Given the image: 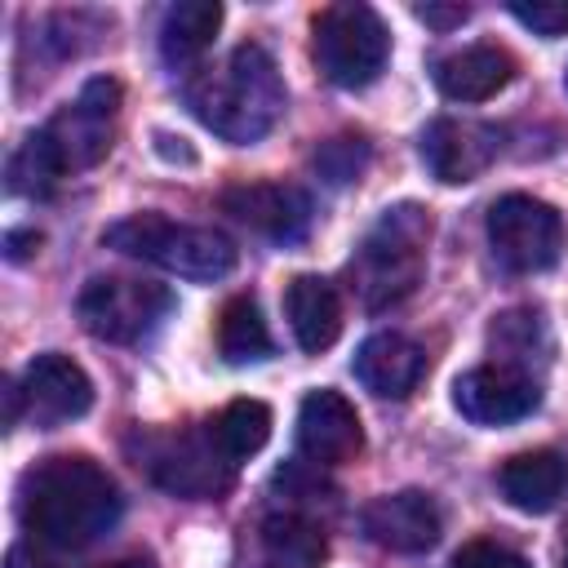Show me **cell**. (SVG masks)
Here are the masks:
<instances>
[{
    "label": "cell",
    "mask_w": 568,
    "mask_h": 568,
    "mask_svg": "<svg viewBox=\"0 0 568 568\" xmlns=\"http://www.w3.org/2000/svg\"><path fill=\"white\" fill-rule=\"evenodd\" d=\"M120 515V484L84 453L44 457L18 484V519L31 541L53 555H80L98 546L115 532Z\"/></svg>",
    "instance_id": "1"
},
{
    "label": "cell",
    "mask_w": 568,
    "mask_h": 568,
    "mask_svg": "<svg viewBox=\"0 0 568 568\" xmlns=\"http://www.w3.org/2000/svg\"><path fill=\"white\" fill-rule=\"evenodd\" d=\"M115 111H120V80L93 75L75 102H67L44 129L27 133L22 146L9 155V191L49 195L62 178L106 160L115 138Z\"/></svg>",
    "instance_id": "2"
},
{
    "label": "cell",
    "mask_w": 568,
    "mask_h": 568,
    "mask_svg": "<svg viewBox=\"0 0 568 568\" xmlns=\"http://www.w3.org/2000/svg\"><path fill=\"white\" fill-rule=\"evenodd\" d=\"M284 102L288 93L280 67L262 44H235L217 67H204L186 80L191 115L235 146L266 138L284 115Z\"/></svg>",
    "instance_id": "3"
},
{
    "label": "cell",
    "mask_w": 568,
    "mask_h": 568,
    "mask_svg": "<svg viewBox=\"0 0 568 568\" xmlns=\"http://www.w3.org/2000/svg\"><path fill=\"white\" fill-rule=\"evenodd\" d=\"M426 244H430V213L422 204L386 209L351 257V280H355L359 302L368 311L404 302L422 284Z\"/></svg>",
    "instance_id": "4"
},
{
    "label": "cell",
    "mask_w": 568,
    "mask_h": 568,
    "mask_svg": "<svg viewBox=\"0 0 568 568\" xmlns=\"http://www.w3.org/2000/svg\"><path fill=\"white\" fill-rule=\"evenodd\" d=\"M102 244L124 257L151 262L169 275H182V280L213 284L235 271V244L222 231L173 222L164 213H129L102 231Z\"/></svg>",
    "instance_id": "5"
},
{
    "label": "cell",
    "mask_w": 568,
    "mask_h": 568,
    "mask_svg": "<svg viewBox=\"0 0 568 568\" xmlns=\"http://www.w3.org/2000/svg\"><path fill=\"white\" fill-rule=\"evenodd\" d=\"M390 31L377 9L342 0L315 13V67L337 89H364L386 71Z\"/></svg>",
    "instance_id": "6"
},
{
    "label": "cell",
    "mask_w": 568,
    "mask_h": 568,
    "mask_svg": "<svg viewBox=\"0 0 568 568\" xmlns=\"http://www.w3.org/2000/svg\"><path fill=\"white\" fill-rule=\"evenodd\" d=\"M138 466L160 488H169L173 497H191V501L226 493L231 475H235V462L226 457L213 422L200 426V430H151V435H142Z\"/></svg>",
    "instance_id": "7"
},
{
    "label": "cell",
    "mask_w": 568,
    "mask_h": 568,
    "mask_svg": "<svg viewBox=\"0 0 568 568\" xmlns=\"http://www.w3.org/2000/svg\"><path fill=\"white\" fill-rule=\"evenodd\" d=\"M173 311V293L164 284L151 280H133V275H93L80 297H75V315L80 324L102 337V342H146Z\"/></svg>",
    "instance_id": "8"
},
{
    "label": "cell",
    "mask_w": 568,
    "mask_h": 568,
    "mask_svg": "<svg viewBox=\"0 0 568 568\" xmlns=\"http://www.w3.org/2000/svg\"><path fill=\"white\" fill-rule=\"evenodd\" d=\"M488 244L506 271H546L564 253V217L546 200L510 191L488 209Z\"/></svg>",
    "instance_id": "9"
},
{
    "label": "cell",
    "mask_w": 568,
    "mask_h": 568,
    "mask_svg": "<svg viewBox=\"0 0 568 568\" xmlns=\"http://www.w3.org/2000/svg\"><path fill=\"white\" fill-rule=\"evenodd\" d=\"M93 408V382L89 373L58 351L36 355L22 377L9 386V426H18V417H27L40 430H53L62 422H75Z\"/></svg>",
    "instance_id": "10"
},
{
    "label": "cell",
    "mask_w": 568,
    "mask_h": 568,
    "mask_svg": "<svg viewBox=\"0 0 568 568\" xmlns=\"http://www.w3.org/2000/svg\"><path fill=\"white\" fill-rule=\"evenodd\" d=\"M359 528L373 546L382 550H395V555H422L439 541L444 532V519H439V506L430 493L422 488H404V493H386V497H373L364 510H359Z\"/></svg>",
    "instance_id": "11"
},
{
    "label": "cell",
    "mask_w": 568,
    "mask_h": 568,
    "mask_svg": "<svg viewBox=\"0 0 568 568\" xmlns=\"http://www.w3.org/2000/svg\"><path fill=\"white\" fill-rule=\"evenodd\" d=\"M453 404L475 426H510L541 404V390L532 377H524L515 368L484 364L453 382Z\"/></svg>",
    "instance_id": "12"
},
{
    "label": "cell",
    "mask_w": 568,
    "mask_h": 568,
    "mask_svg": "<svg viewBox=\"0 0 568 568\" xmlns=\"http://www.w3.org/2000/svg\"><path fill=\"white\" fill-rule=\"evenodd\" d=\"M497 129L479 124V120H457V115H439L422 129V160L426 169L457 186V182H475L493 160H497Z\"/></svg>",
    "instance_id": "13"
},
{
    "label": "cell",
    "mask_w": 568,
    "mask_h": 568,
    "mask_svg": "<svg viewBox=\"0 0 568 568\" xmlns=\"http://www.w3.org/2000/svg\"><path fill=\"white\" fill-rule=\"evenodd\" d=\"M222 209L240 217L244 226L271 235V240H302L311 231L315 204L297 182H240L222 191Z\"/></svg>",
    "instance_id": "14"
},
{
    "label": "cell",
    "mask_w": 568,
    "mask_h": 568,
    "mask_svg": "<svg viewBox=\"0 0 568 568\" xmlns=\"http://www.w3.org/2000/svg\"><path fill=\"white\" fill-rule=\"evenodd\" d=\"M297 448L315 466H342L364 448V426L342 390H311L297 408Z\"/></svg>",
    "instance_id": "15"
},
{
    "label": "cell",
    "mask_w": 568,
    "mask_h": 568,
    "mask_svg": "<svg viewBox=\"0 0 568 568\" xmlns=\"http://www.w3.org/2000/svg\"><path fill=\"white\" fill-rule=\"evenodd\" d=\"M351 368L364 390H373L382 399H404L417 390V382L426 373V351L404 333H373L359 342Z\"/></svg>",
    "instance_id": "16"
},
{
    "label": "cell",
    "mask_w": 568,
    "mask_h": 568,
    "mask_svg": "<svg viewBox=\"0 0 568 568\" xmlns=\"http://www.w3.org/2000/svg\"><path fill=\"white\" fill-rule=\"evenodd\" d=\"M497 488L501 497L524 510V515H546L568 497V457L555 448H532V453H515L501 470H497Z\"/></svg>",
    "instance_id": "17"
},
{
    "label": "cell",
    "mask_w": 568,
    "mask_h": 568,
    "mask_svg": "<svg viewBox=\"0 0 568 568\" xmlns=\"http://www.w3.org/2000/svg\"><path fill=\"white\" fill-rule=\"evenodd\" d=\"M515 80V58L497 44H466L435 62V84L453 102H488Z\"/></svg>",
    "instance_id": "18"
},
{
    "label": "cell",
    "mask_w": 568,
    "mask_h": 568,
    "mask_svg": "<svg viewBox=\"0 0 568 568\" xmlns=\"http://www.w3.org/2000/svg\"><path fill=\"white\" fill-rule=\"evenodd\" d=\"M284 315L302 351L320 355L342 333V297L324 275H293L284 288Z\"/></svg>",
    "instance_id": "19"
},
{
    "label": "cell",
    "mask_w": 568,
    "mask_h": 568,
    "mask_svg": "<svg viewBox=\"0 0 568 568\" xmlns=\"http://www.w3.org/2000/svg\"><path fill=\"white\" fill-rule=\"evenodd\" d=\"M488 346L501 368H515L532 382L550 364V333L537 311H501L488 328Z\"/></svg>",
    "instance_id": "20"
},
{
    "label": "cell",
    "mask_w": 568,
    "mask_h": 568,
    "mask_svg": "<svg viewBox=\"0 0 568 568\" xmlns=\"http://www.w3.org/2000/svg\"><path fill=\"white\" fill-rule=\"evenodd\" d=\"M222 27V4L217 0H182L164 13L160 22V58L169 67H191L195 58L209 53L213 36Z\"/></svg>",
    "instance_id": "21"
},
{
    "label": "cell",
    "mask_w": 568,
    "mask_h": 568,
    "mask_svg": "<svg viewBox=\"0 0 568 568\" xmlns=\"http://www.w3.org/2000/svg\"><path fill=\"white\" fill-rule=\"evenodd\" d=\"M262 555L271 568H324L328 559V537L315 519L284 510L262 519Z\"/></svg>",
    "instance_id": "22"
},
{
    "label": "cell",
    "mask_w": 568,
    "mask_h": 568,
    "mask_svg": "<svg viewBox=\"0 0 568 568\" xmlns=\"http://www.w3.org/2000/svg\"><path fill=\"white\" fill-rule=\"evenodd\" d=\"M217 351L226 364H257L271 355V333L253 297H231L217 315Z\"/></svg>",
    "instance_id": "23"
},
{
    "label": "cell",
    "mask_w": 568,
    "mask_h": 568,
    "mask_svg": "<svg viewBox=\"0 0 568 568\" xmlns=\"http://www.w3.org/2000/svg\"><path fill=\"white\" fill-rule=\"evenodd\" d=\"M213 430H217L226 457L240 466L244 457H253V453L271 439V408H266L262 399H231V404L217 413Z\"/></svg>",
    "instance_id": "24"
},
{
    "label": "cell",
    "mask_w": 568,
    "mask_h": 568,
    "mask_svg": "<svg viewBox=\"0 0 568 568\" xmlns=\"http://www.w3.org/2000/svg\"><path fill=\"white\" fill-rule=\"evenodd\" d=\"M510 18L550 40V36H564L568 31V0H532V4L528 0H515L510 4Z\"/></svg>",
    "instance_id": "25"
},
{
    "label": "cell",
    "mask_w": 568,
    "mask_h": 568,
    "mask_svg": "<svg viewBox=\"0 0 568 568\" xmlns=\"http://www.w3.org/2000/svg\"><path fill=\"white\" fill-rule=\"evenodd\" d=\"M453 568H532V564H528L519 550L479 537V541H466V546L453 555Z\"/></svg>",
    "instance_id": "26"
},
{
    "label": "cell",
    "mask_w": 568,
    "mask_h": 568,
    "mask_svg": "<svg viewBox=\"0 0 568 568\" xmlns=\"http://www.w3.org/2000/svg\"><path fill=\"white\" fill-rule=\"evenodd\" d=\"M466 13H470L466 4H453V9H435V4H417V18H422V22H430V27H439V31H444V27H457V22H466Z\"/></svg>",
    "instance_id": "27"
},
{
    "label": "cell",
    "mask_w": 568,
    "mask_h": 568,
    "mask_svg": "<svg viewBox=\"0 0 568 568\" xmlns=\"http://www.w3.org/2000/svg\"><path fill=\"white\" fill-rule=\"evenodd\" d=\"M36 244H40L36 231H9V235H4V253H9V262H22L27 253H36Z\"/></svg>",
    "instance_id": "28"
},
{
    "label": "cell",
    "mask_w": 568,
    "mask_h": 568,
    "mask_svg": "<svg viewBox=\"0 0 568 568\" xmlns=\"http://www.w3.org/2000/svg\"><path fill=\"white\" fill-rule=\"evenodd\" d=\"M9 568H58V564H49V559H40V555H27V550H13L9 555ZM106 568H146V564H106Z\"/></svg>",
    "instance_id": "29"
},
{
    "label": "cell",
    "mask_w": 568,
    "mask_h": 568,
    "mask_svg": "<svg viewBox=\"0 0 568 568\" xmlns=\"http://www.w3.org/2000/svg\"><path fill=\"white\" fill-rule=\"evenodd\" d=\"M564 568H568V541H564Z\"/></svg>",
    "instance_id": "30"
},
{
    "label": "cell",
    "mask_w": 568,
    "mask_h": 568,
    "mask_svg": "<svg viewBox=\"0 0 568 568\" xmlns=\"http://www.w3.org/2000/svg\"><path fill=\"white\" fill-rule=\"evenodd\" d=\"M564 84H568V75H564Z\"/></svg>",
    "instance_id": "31"
}]
</instances>
